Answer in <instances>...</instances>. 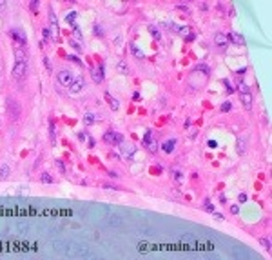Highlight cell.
I'll use <instances>...</instances> for the list:
<instances>
[{
	"mask_svg": "<svg viewBox=\"0 0 272 260\" xmlns=\"http://www.w3.org/2000/svg\"><path fill=\"white\" fill-rule=\"evenodd\" d=\"M214 217H216L218 220H223V215H221V213H214Z\"/></svg>",
	"mask_w": 272,
	"mask_h": 260,
	"instance_id": "7bdbcfd3",
	"label": "cell"
},
{
	"mask_svg": "<svg viewBox=\"0 0 272 260\" xmlns=\"http://www.w3.org/2000/svg\"><path fill=\"white\" fill-rule=\"evenodd\" d=\"M65 58H67V60H69V62H75V64H78V66H82V60H80V58H78L76 55H67Z\"/></svg>",
	"mask_w": 272,
	"mask_h": 260,
	"instance_id": "f1b7e54d",
	"label": "cell"
},
{
	"mask_svg": "<svg viewBox=\"0 0 272 260\" xmlns=\"http://www.w3.org/2000/svg\"><path fill=\"white\" fill-rule=\"evenodd\" d=\"M214 42H216V45H218V47H221V49H225V47L229 45L227 35H223V33H216V35H214Z\"/></svg>",
	"mask_w": 272,
	"mask_h": 260,
	"instance_id": "ba28073f",
	"label": "cell"
},
{
	"mask_svg": "<svg viewBox=\"0 0 272 260\" xmlns=\"http://www.w3.org/2000/svg\"><path fill=\"white\" fill-rule=\"evenodd\" d=\"M6 11V2L4 0H0V13H4Z\"/></svg>",
	"mask_w": 272,
	"mask_h": 260,
	"instance_id": "b9f144b4",
	"label": "cell"
},
{
	"mask_svg": "<svg viewBox=\"0 0 272 260\" xmlns=\"http://www.w3.org/2000/svg\"><path fill=\"white\" fill-rule=\"evenodd\" d=\"M231 213H232V215H238V213H239V207H238L236 204H232V206H231Z\"/></svg>",
	"mask_w": 272,
	"mask_h": 260,
	"instance_id": "74e56055",
	"label": "cell"
},
{
	"mask_svg": "<svg viewBox=\"0 0 272 260\" xmlns=\"http://www.w3.org/2000/svg\"><path fill=\"white\" fill-rule=\"evenodd\" d=\"M239 100H241V106H243L247 111L252 109V93H251V91L241 93V95H239Z\"/></svg>",
	"mask_w": 272,
	"mask_h": 260,
	"instance_id": "52a82bcc",
	"label": "cell"
},
{
	"mask_svg": "<svg viewBox=\"0 0 272 260\" xmlns=\"http://www.w3.org/2000/svg\"><path fill=\"white\" fill-rule=\"evenodd\" d=\"M73 73L69 69H62V71H58V77H56V80H58V84H62V86H65V87H69V84L73 82Z\"/></svg>",
	"mask_w": 272,
	"mask_h": 260,
	"instance_id": "3957f363",
	"label": "cell"
},
{
	"mask_svg": "<svg viewBox=\"0 0 272 260\" xmlns=\"http://www.w3.org/2000/svg\"><path fill=\"white\" fill-rule=\"evenodd\" d=\"M149 31H151V35H152V38H154V40H160V38H162V33L158 31L156 28H149Z\"/></svg>",
	"mask_w": 272,
	"mask_h": 260,
	"instance_id": "4316f807",
	"label": "cell"
},
{
	"mask_svg": "<svg viewBox=\"0 0 272 260\" xmlns=\"http://www.w3.org/2000/svg\"><path fill=\"white\" fill-rule=\"evenodd\" d=\"M95 35L96 37H103L105 35V31H103V28L100 26V24H95Z\"/></svg>",
	"mask_w": 272,
	"mask_h": 260,
	"instance_id": "83f0119b",
	"label": "cell"
},
{
	"mask_svg": "<svg viewBox=\"0 0 272 260\" xmlns=\"http://www.w3.org/2000/svg\"><path fill=\"white\" fill-rule=\"evenodd\" d=\"M259 244H261L265 249H270V242H268L267 238H259Z\"/></svg>",
	"mask_w": 272,
	"mask_h": 260,
	"instance_id": "e575fe53",
	"label": "cell"
},
{
	"mask_svg": "<svg viewBox=\"0 0 272 260\" xmlns=\"http://www.w3.org/2000/svg\"><path fill=\"white\" fill-rule=\"evenodd\" d=\"M73 33H75V37H76V42H80V40H82V31H80V28H78V26H75V28H73Z\"/></svg>",
	"mask_w": 272,
	"mask_h": 260,
	"instance_id": "f546056e",
	"label": "cell"
},
{
	"mask_svg": "<svg viewBox=\"0 0 272 260\" xmlns=\"http://www.w3.org/2000/svg\"><path fill=\"white\" fill-rule=\"evenodd\" d=\"M65 20L69 22V24H75V22H76V11H69V13L65 15Z\"/></svg>",
	"mask_w": 272,
	"mask_h": 260,
	"instance_id": "cb8c5ba5",
	"label": "cell"
},
{
	"mask_svg": "<svg viewBox=\"0 0 272 260\" xmlns=\"http://www.w3.org/2000/svg\"><path fill=\"white\" fill-rule=\"evenodd\" d=\"M29 7H31L35 13H36V9H38V2H31V4H29Z\"/></svg>",
	"mask_w": 272,
	"mask_h": 260,
	"instance_id": "60d3db41",
	"label": "cell"
},
{
	"mask_svg": "<svg viewBox=\"0 0 272 260\" xmlns=\"http://www.w3.org/2000/svg\"><path fill=\"white\" fill-rule=\"evenodd\" d=\"M143 146L147 148V151H149V153H156V151H158V148H160V144H158L156 140H149V142H145Z\"/></svg>",
	"mask_w": 272,
	"mask_h": 260,
	"instance_id": "e0dca14e",
	"label": "cell"
},
{
	"mask_svg": "<svg viewBox=\"0 0 272 260\" xmlns=\"http://www.w3.org/2000/svg\"><path fill=\"white\" fill-rule=\"evenodd\" d=\"M91 77H93V80H95L96 84H102L103 78H105V75H103V66H98V67L91 69Z\"/></svg>",
	"mask_w": 272,
	"mask_h": 260,
	"instance_id": "8992f818",
	"label": "cell"
},
{
	"mask_svg": "<svg viewBox=\"0 0 272 260\" xmlns=\"http://www.w3.org/2000/svg\"><path fill=\"white\" fill-rule=\"evenodd\" d=\"M172 180H174L176 184H181V182H183V173H181L180 169L172 171Z\"/></svg>",
	"mask_w": 272,
	"mask_h": 260,
	"instance_id": "ffe728a7",
	"label": "cell"
},
{
	"mask_svg": "<svg viewBox=\"0 0 272 260\" xmlns=\"http://www.w3.org/2000/svg\"><path fill=\"white\" fill-rule=\"evenodd\" d=\"M9 35H11V38L15 40L16 47H24V45H26V35L22 33L20 29H11V31H9Z\"/></svg>",
	"mask_w": 272,
	"mask_h": 260,
	"instance_id": "277c9868",
	"label": "cell"
},
{
	"mask_svg": "<svg viewBox=\"0 0 272 260\" xmlns=\"http://www.w3.org/2000/svg\"><path fill=\"white\" fill-rule=\"evenodd\" d=\"M122 149H123V155H125V156H132V155L136 153V148H134V146H131V148H129V146H122Z\"/></svg>",
	"mask_w": 272,
	"mask_h": 260,
	"instance_id": "603a6c76",
	"label": "cell"
},
{
	"mask_svg": "<svg viewBox=\"0 0 272 260\" xmlns=\"http://www.w3.org/2000/svg\"><path fill=\"white\" fill-rule=\"evenodd\" d=\"M49 22H51V28H49V29H51L53 33H58V29H60V28H58V20H56V15H55V11H53L51 7H49Z\"/></svg>",
	"mask_w": 272,
	"mask_h": 260,
	"instance_id": "8fae6325",
	"label": "cell"
},
{
	"mask_svg": "<svg viewBox=\"0 0 272 260\" xmlns=\"http://www.w3.org/2000/svg\"><path fill=\"white\" fill-rule=\"evenodd\" d=\"M71 45L75 47L76 51H82V45H80V42H76V40H71Z\"/></svg>",
	"mask_w": 272,
	"mask_h": 260,
	"instance_id": "8d00e7d4",
	"label": "cell"
},
{
	"mask_svg": "<svg viewBox=\"0 0 272 260\" xmlns=\"http://www.w3.org/2000/svg\"><path fill=\"white\" fill-rule=\"evenodd\" d=\"M122 142H123V136H122L120 133L115 131V144H122Z\"/></svg>",
	"mask_w": 272,
	"mask_h": 260,
	"instance_id": "836d02e7",
	"label": "cell"
},
{
	"mask_svg": "<svg viewBox=\"0 0 272 260\" xmlns=\"http://www.w3.org/2000/svg\"><path fill=\"white\" fill-rule=\"evenodd\" d=\"M13 55H15V62H26V58H27L24 47H15Z\"/></svg>",
	"mask_w": 272,
	"mask_h": 260,
	"instance_id": "30bf717a",
	"label": "cell"
},
{
	"mask_svg": "<svg viewBox=\"0 0 272 260\" xmlns=\"http://www.w3.org/2000/svg\"><path fill=\"white\" fill-rule=\"evenodd\" d=\"M7 115H9L11 120H18L20 118V104H18V100L7 98Z\"/></svg>",
	"mask_w": 272,
	"mask_h": 260,
	"instance_id": "7a4b0ae2",
	"label": "cell"
},
{
	"mask_svg": "<svg viewBox=\"0 0 272 260\" xmlns=\"http://www.w3.org/2000/svg\"><path fill=\"white\" fill-rule=\"evenodd\" d=\"M231 109H232V104H231V102H223V104H221V111L227 113V111H231Z\"/></svg>",
	"mask_w": 272,
	"mask_h": 260,
	"instance_id": "d6a6232c",
	"label": "cell"
},
{
	"mask_svg": "<svg viewBox=\"0 0 272 260\" xmlns=\"http://www.w3.org/2000/svg\"><path fill=\"white\" fill-rule=\"evenodd\" d=\"M56 168L60 169V173H65V165H64L62 160H56Z\"/></svg>",
	"mask_w": 272,
	"mask_h": 260,
	"instance_id": "d590c367",
	"label": "cell"
},
{
	"mask_svg": "<svg viewBox=\"0 0 272 260\" xmlns=\"http://www.w3.org/2000/svg\"><path fill=\"white\" fill-rule=\"evenodd\" d=\"M194 71H203V75H205V77L209 75V67H207L205 64H198V66L194 67Z\"/></svg>",
	"mask_w": 272,
	"mask_h": 260,
	"instance_id": "d4e9b609",
	"label": "cell"
},
{
	"mask_svg": "<svg viewBox=\"0 0 272 260\" xmlns=\"http://www.w3.org/2000/svg\"><path fill=\"white\" fill-rule=\"evenodd\" d=\"M205 209H207L209 213H214V206L211 204V200H209V198H205Z\"/></svg>",
	"mask_w": 272,
	"mask_h": 260,
	"instance_id": "1f68e13d",
	"label": "cell"
},
{
	"mask_svg": "<svg viewBox=\"0 0 272 260\" xmlns=\"http://www.w3.org/2000/svg\"><path fill=\"white\" fill-rule=\"evenodd\" d=\"M103 142H107V144H115V131H107L103 135Z\"/></svg>",
	"mask_w": 272,
	"mask_h": 260,
	"instance_id": "7402d4cb",
	"label": "cell"
},
{
	"mask_svg": "<svg viewBox=\"0 0 272 260\" xmlns=\"http://www.w3.org/2000/svg\"><path fill=\"white\" fill-rule=\"evenodd\" d=\"M116 71H118L120 75H123V77L131 75V71H129V66H127L123 60H118V62H116Z\"/></svg>",
	"mask_w": 272,
	"mask_h": 260,
	"instance_id": "7c38bea8",
	"label": "cell"
},
{
	"mask_svg": "<svg viewBox=\"0 0 272 260\" xmlns=\"http://www.w3.org/2000/svg\"><path fill=\"white\" fill-rule=\"evenodd\" d=\"M44 64H45V69L51 71V62H49V58H45V57H44Z\"/></svg>",
	"mask_w": 272,
	"mask_h": 260,
	"instance_id": "ab89813d",
	"label": "cell"
},
{
	"mask_svg": "<svg viewBox=\"0 0 272 260\" xmlns=\"http://www.w3.org/2000/svg\"><path fill=\"white\" fill-rule=\"evenodd\" d=\"M7 177H9V165H7V164L0 165V178H2V180H6Z\"/></svg>",
	"mask_w": 272,
	"mask_h": 260,
	"instance_id": "d6986e66",
	"label": "cell"
},
{
	"mask_svg": "<svg viewBox=\"0 0 272 260\" xmlns=\"http://www.w3.org/2000/svg\"><path fill=\"white\" fill-rule=\"evenodd\" d=\"M209 148H216V142H214V140H209Z\"/></svg>",
	"mask_w": 272,
	"mask_h": 260,
	"instance_id": "ee69618b",
	"label": "cell"
},
{
	"mask_svg": "<svg viewBox=\"0 0 272 260\" xmlns=\"http://www.w3.org/2000/svg\"><path fill=\"white\" fill-rule=\"evenodd\" d=\"M247 148H248V142L245 136H239L238 138V155H245L247 153Z\"/></svg>",
	"mask_w": 272,
	"mask_h": 260,
	"instance_id": "4fadbf2b",
	"label": "cell"
},
{
	"mask_svg": "<svg viewBox=\"0 0 272 260\" xmlns=\"http://www.w3.org/2000/svg\"><path fill=\"white\" fill-rule=\"evenodd\" d=\"M109 177H112V178H118V173H115V171H111V173H109Z\"/></svg>",
	"mask_w": 272,
	"mask_h": 260,
	"instance_id": "f6af8a7d",
	"label": "cell"
},
{
	"mask_svg": "<svg viewBox=\"0 0 272 260\" xmlns=\"http://www.w3.org/2000/svg\"><path fill=\"white\" fill-rule=\"evenodd\" d=\"M162 149L167 153V155H171V153H174V149H176V140H167L165 144L162 146Z\"/></svg>",
	"mask_w": 272,
	"mask_h": 260,
	"instance_id": "5bb4252c",
	"label": "cell"
},
{
	"mask_svg": "<svg viewBox=\"0 0 272 260\" xmlns=\"http://www.w3.org/2000/svg\"><path fill=\"white\" fill-rule=\"evenodd\" d=\"M105 98L109 100V106H111V109L112 111H116V109H120V100L118 98H112L109 93H105Z\"/></svg>",
	"mask_w": 272,
	"mask_h": 260,
	"instance_id": "2e32d148",
	"label": "cell"
},
{
	"mask_svg": "<svg viewBox=\"0 0 272 260\" xmlns=\"http://www.w3.org/2000/svg\"><path fill=\"white\" fill-rule=\"evenodd\" d=\"M247 198H248V197H247V193H239V197H238V200H239L241 204H243V202H247Z\"/></svg>",
	"mask_w": 272,
	"mask_h": 260,
	"instance_id": "f35d334b",
	"label": "cell"
},
{
	"mask_svg": "<svg viewBox=\"0 0 272 260\" xmlns=\"http://www.w3.org/2000/svg\"><path fill=\"white\" fill-rule=\"evenodd\" d=\"M42 38H44V42L51 38V29L49 28H42Z\"/></svg>",
	"mask_w": 272,
	"mask_h": 260,
	"instance_id": "484cf974",
	"label": "cell"
},
{
	"mask_svg": "<svg viewBox=\"0 0 272 260\" xmlns=\"http://www.w3.org/2000/svg\"><path fill=\"white\" fill-rule=\"evenodd\" d=\"M26 73H27V64H26V62H15L13 71H11L13 78H15V80H22V78L26 77Z\"/></svg>",
	"mask_w": 272,
	"mask_h": 260,
	"instance_id": "6da1fadb",
	"label": "cell"
},
{
	"mask_svg": "<svg viewBox=\"0 0 272 260\" xmlns=\"http://www.w3.org/2000/svg\"><path fill=\"white\" fill-rule=\"evenodd\" d=\"M82 122H84L85 126H93V124L96 122V118H95V115H93V113H85V115H84V118H82Z\"/></svg>",
	"mask_w": 272,
	"mask_h": 260,
	"instance_id": "ac0fdd59",
	"label": "cell"
},
{
	"mask_svg": "<svg viewBox=\"0 0 272 260\" xmlns=\"http://www.w3.org/2000/svg\"><path fill=\"white\" fill-rule=\"evenodd\" d=\"M40 182H42V184H53L55 180H53V177H51L49 173H42V175H40Z\"/></svg>",
	"mask_w": 272,
	"mask_h": 260,
	"instance_id": "44dd1931",
	"label": "cell"
},
{
	"mask_svg": "<svg viewBox=\"0 0 272 260\" xmlns=\"http://www.w3.org/2000/svg\"><path fill=\"white\" fill-rule=\"evenodd\" d=\"M131 53L136 57V58H138V60H142V58H145V53L140 49V47L138 45H136V44H131Z\"/></svg>",
	"mask_w": 272,
	"mask_h": 260,
	"instance_id": "9a60e30c",
	"label": "cell"
},
{
	"mask_svg": "<svg viewBox=\"0 0 272 260\" xmlns=\"http://www.w3.org/2000/svg\"><path fill=\"white\" fill-rule=\"evenodd\" d=\"M84 87H85V80H84L82 77H75L73 82L69 84V91H71V93H80Z\"/></svg>",
	"mask_w": 272,
	"mask_h": 260,
	"instance_id": "5b68a950",
	"label": "cell"
},
{
	"mask_svg": "<svg viewBox=\"0 0 272 260\" xmlns=\"http://www.w3.org/2000/svg\"><path fill=\"white\" fill-rule=\"evenodd\" d=\"M238 91H239V95H241V93H247V91H248V86H247L245 82H239V84H238Z\"/></svg>",
	"mask_w": 272,
	"mask_h": 260,
	"instance_id": "4dcf8cb0",
	"label": "cell"
},
{
	"mask_svg": "<svg viewBox=\"0 0 272 260\" xmlns=\"http://www.w3.org/2000/svg\"><path fill=\"white\" fill-rule=\"evenodd\" d=\"M227 40L229 42H232V44H236V45H245V38L239 35V33H229V37H227Z\"/></svg>",
	"mask_w": 272,
	"mask_h": 260,
	"instance_id": "9c48e42d",
	"label": "cell"
}]
</instances>
